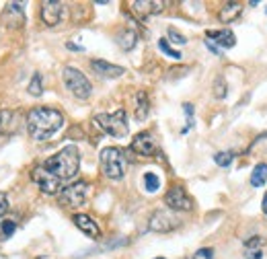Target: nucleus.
<instances>
[{"label":"nucleus","mask_w":267,"mask_h":259,"mask_svg":"<svg viewBox=\"0 0 267 259\" xmlns=\"http://www.w3.org/2000/svg\"><path fill=\"white\" fill-rule=\"evenodd\" d=\"M80 167V154L76 146H64L54 157L46 159L44 162L31 171V179L39 185V189L47 195H56L62 192V183L70 181Z\"/></svg>","instance_id":"1"},{"label":"nucleus","mask_w":267,"mask_h":259,"mask_svg":"<svg viewBox=\"0 0 267 259\" xmlns=\"http://www.w3.org/2000/svg\"><path fill=\"white\" fill-rule=\"evenodd\" d=\"M64 126V115L54 107H35L27 113V132L33 140L44 142L56 136Z\"/></svg>","instance_id":"2"},{"label":"nucleus","mask_w":267,"mask_h":259,"mask_svg":"<svg viewBox=\"0 0 267 259\" xmlns=\"http://www.w3.org/2000/svg\"><path fill=\"white\" fill-rule=\"evenodd\" d=\"M99 162H101V173L111 181H119L126 175V154L122 148L115 146H107L103 148L99 154Z\"/></svg>","instance_id":"3"},{"label":"nucleus","mask_w":267,"mask_h":259,"mask_svg":"<svg viewBox=\"0 0 267 259\" xmlns=\"http://www.w3.org/2000/svg\"><path fill=\"white\" fill-rule=\"evenodd\" d=\"M93 122L97 124L101 132H105L113 138H126L130 132L127 126V117H126V109H117L113 113H97L93 117Z\"/></svg>","instance_id":"4"},{"label":"nucleus","mask_w":267,"mask_h":259,"mask_svg":"<svg viewBox=\"0 0 267 259\" xmlns=\"http://www.w3.org/2000/svg\"><path fill=\"white\" fill-rule=\"evenodd\" d=\"M62 79H64V84H66V89L70 91L76 99H80V101H87L91 97V93H93V84L91 81L84 76L79 68H72V66H66L64 70H62Z\"/></svg>","instance_id":"5"},{"label":"nucleus","mask_w":267,"mask_h":259,"mask_svg":"<svg viewBox=\"0 0 267 259\" xmlns=\"http://www.w3.org/2000/svg\"><path fill=\"white\" fill-rule=\"evenodd\" d=\"M89 194H91V185L87 181H76L72 185L62 187V192L58 194V202L64 208H79V206H82L89 200Z\"/></svg>","instance_id":"6"},{"label":"nucleus","mask_w":267,"mask_h":259,"mask_svg":"<svg viewBox=\"0 0 267 259\" xmlns=\"http://www.w3.org/2000/svg\"><path fill=\"white\" fill-rule=\"evenodd\" d=\"M165 204L169 206V210L173 212H191L193 210V200L187 195V192L183 187H171L165 194Z\"/></svg>","instance_id":"7"},{"label":"nucleus","mask_w":267,"mask_h":259,"mask_svg":"<svg viewBox=\"0 0 267 259\" xmlns=\"http://www.w3.org/2000/svg\"><path fill=\"white\" fill-rule=\"evenodd\" d=\"M41 21H44L47 27H56L60 25L64 16V4L62 2H56V0H44L41 2Z\"/></svg>","instance_id":"8"},{"label":"nucleus","mask_w":267,"mask_h":259,"mask_svg":"<svg viewBox=\"0 0 267 259\" xmlns=\"http://www.w3.org/2000/svg\"><path fill=\"white\" fill-rule=\"evenodd\" d=\"M148 227H150L152 232H171V230H175L179 227V220L173 218L167 210H157L150 216Z\"/></svg>","instance_id":"9"},{"label":"nucleus","mask_w":267,"mask_h":259,"mask_svg":"<svg viewBox=\"0 0 267 259\" xmlns=\"http://www.w3.org/2000/svg\"><path fill=\"white\" fill-rule=\"evenodd\" d=\"M130 8L138 19H148V16L162 13L165 2L162 0H134V2H130Z\"/></svg>","instance_id":"10"},{"label":"nucleus","mask_w":267,"mask_h":259,"mask_svg":"<svg viewBox=\"0 0 267 259\" xmlns=\"http://www.w3.org/2000/svg\"><path fill=\"white\" fill-rule=\"evenodd\" d=\"M130 148L136 154H142V157H152V154H157V140L150 132H140L134 136Z\"/></svg>","instance_id":"11"},{"label":"nucleus","mask_w":267,"mask_h":259,"mask_svg":"<svg viewBox=\"0 0 267 259\" xmlns=\"http://www.w3.org/2000/svg\"><path fill=\"white\" fill-rule=\"evenodd\" d=\"M91 68L99 76H103V79H119V76L126 74L124 66L111 64V62H107V60H91Z\"/></svg>","instance_id":"12"},{"label":"nucleus","mask_w":267,"mask_h":259,"mask_svg":"<svg viewBox=\"0 0 267 259\" xmlns=\"http://www.w3.org/2000/svg\"><path fill=\"white\" fill-rule=\"evenodd\" d=\"M72 222L76 224V228L82 230L87 237H91V239H99V237H101L99 224L94 222L91 216H87V214H74V216H72Z\"/></svg>","instance_id":"13"},{"label":"nucleus","mask_w":267,"mask_h":259,"mask_svg":"<svg viewBox=\"0 0 267 259\" xmlns=\"http://www.w3.org/2000/svg\"><path fill=\"white\" fill-rule=\"evenodd\" d=\"M205 37H208L210 43H218L220 48H235V43H236V37H235V33H232L230 29H220V31H205Z\"/></svg>","instance_id":"14"},{"label":"nucleus","mask_w":267,"mask_h":259,"mask_svg":"<svg viewBox=\"0 0 267 259\" xmlns=\"http://www.w3.org/2000/svg\"><path fill=\"white\" fill-rule=\"evenodd\" d=\"M4 21L11 23V27H21L25 23V13L19 2H8L4 11Z\"/></svg>","instance_id":"15"},{"label":"nucleus","mask_w":267,"mask_h":259,"mask_svg":"<svg viewBox=\"0 0 267 259\" xmlns=\"http://www.w3.org/2000/svg\"><path fill=\"white\" fill-rule=\"evenodd\" d=\"M240 15H243V4H240V2H228V4H224V6L220 8L218 19H220V23L228 25V23H232V21H236Z\"/></svg>","instance_id":"16"},{"label":"nucleus","mask_w":267,"mask_h":259,"mask_svg":"<svg viewBox=\"0 0 267 259\" xmlns=\"http://www.w3.org/2000/svg\"><path fill=\"white\" fill-rule=\"evenodd\" d=\"M150 113V101H148V95L144 91H138L136 93V119L138 122H144Z\"/></svg>","instance_id":"17"},{"label":"nucleus","mask_w":267,"mask_h":259,"mask_svg":"<svg viewBox=\"0 0 267 259\" xmlns=\"http://www.w3.org/2000/svg\"><path fill=\"white\" fill-rule=\"evenodd\" d=\"M117 43H119V48H122L124 51L134 49V48H136V43H138L136 31H134V29H124V31L117 35Z\"/></svg>","instance_id":"18"},{"label":"nucleus","mask_w":267,"mask_h":259,"mask_svg":"<svg viewBox=\"0 0 267 259\" xmlns=\"http://www.w3.org/2000/svg\"><path fill=\"white\" fill-rule=\"evenodd\" d=\"M265 183H267V162H259L251 173V185L253 187H263Z\"/></svg>","instance_id":"19"},{"label":"nucleus","mask_w":267,"mask_h":259,"mask_svg":"<svg viewBox=\"0 0 267 259\" xmlns=\"http://www.w3.org/2000/svg\"><path fill=\"white\" fill-rule=\"evenodd\" d=\"M27 93L33 95V97H41L44 95V76H41L39 72H35L31 76V82L27 86Z\"/></svg>","instance_id":"20"},{"label":"nucleus","mask_w":267,"mask_h":259,"mask_svg":"<svg viewBox=\"0 0 267 259\" xmlns=\"http://www.w3.org/2000/svg\"><path fill=\"white\" fill-rule=\"evenodd\" d=\"M212 93H214V97L216 99H226L228 84H226V81H224V76H216V81H214V84H212Z\"/></svg>","instance_id":"21"},{"label":"nucleus","mask_w":267,"mask_h":259,"mask_svg":"<svg viewBox=\"0 0 267 259\" xmlns=\"http://www.w3.org/2000/svg\"><path fill=\"white\" fill-rule=\"evenodd\" d=\"M144 187H146V192H148V194L157 192V189L160 187L158 175H154V173H146V175H144Z\"/></svg>","instance_id":"22"},{"label":"nucleus","mask_w":267,"mask_h":259,"mask_svg":"<svg viewBox=\"0 0 267 259\" xmlns=\"http://www.w3.org/2000/svg\"><path fill=\"white\" fill-rule=\"evenodd\" d=\"M232 159H235V152L232 150H226V152H218V154H214V162H216L218 167H228Z\"/></svg>","instance_id":"23"},{"label":"nucleus","mask_w":267,"mask_h":259,"mask_svg":"<svg viewBox=\"0 0 267 259\" xmlns=\"http://www.w3.org/2000/svg\"><path fill=\"white\" fill-rule=\"evenodd\" d=\"M158 49L162 51V54H167V56H171L173 60H181L183 56H181V51H177V49H173L169 46V41L167 39H158Z\"/></svg>","instance_id":"24"},{"label":"nucleus","mask_w":267,"mask_h":259,"mask_svg":"<svg viewBox=\"0 0 267 259\" xmlns=\"http://www.w3.org/2000/svg\"><path fill=\"white\" fill-rule=\"evenodd\" d=\"M167 35H169V39L173 41V43H177V46H185V43H187V37L181 35V33L177 29H173V27L167 29Z\"/></svg>","instance_id":"25"},{"label":"nucleus","mask_w":267,"mask_h":259,"mask_svg":"<svg viewBox=\"0 0 267 259\" xmlns=\"http://www.w3.org/2000/svg\"><path fill=\"white\" fill-rule=\"evenodd\" d=\"M0 224H2V227H0V230H2V237H4V239L11 237L13 232H15V228H16V224H15L13 220H2Z\"/></svg>","instance_id":"26"},{"label":"nucleus","mask_w":267,"mask_h":259,"mask_svg":"<svg viewBox=\"0 0 267 259\" xmlns=\"http://www.w3.org/2000/svg\"><path fill=\"white\" fill-rule=\"evenodd\" d=\"M261 245H263V239H261V237H251L249 241H245V249H247V251H253L255 247L259 249Z\"/></svg>","instance_id":"27"},{"label":"nucleus","mask_w":267,"mask_h":259,"mask_svg":"<svg viewBox=\"0 0 267 259\" xmlns=\"http://www.w3.org/2000/svg\"><path fill=\"white\" fill-rule=\"evenodd\" d=\"M6 210H8V197H6V194L0 192V218L6 214Z\"/></svg>","instance_id":"28"},{"label":"nucleus","mask_w":267,"mask_h":259,"mask_svg":"<svg viewBox=\"0 0 267 259\" xmlns=\"http://www.w3.org/2000/svg\"><path fill=\"white\" fill-rule=\"evenodd\" d=\"M212 255H214L212 249H200V251L195 253V257H205V259H212Z\"/></svg>","instance_id":"29"},{"label":"nucleus","mask_w":267,"mask_h":259,"mask_svg":"<svg viewBox=\"0 0 267 259\" xmlns=\"http://www.w3.org/2000/svg\"><path fill=\"white\" fill-rule=\"evenodd\" d=\"M247 259H263V253L257 249V251H247V255H245Z\"/></svg>","instance_id":"30"},{"label":"nucleus","mask_w":267,"mask_h":259,"mask_svg":"<svg viewBox=\"0 0 267 259\" xmlns=\"http://www.w3.org/2000/svg\"><path fill=\"white\" fill-rule=\"evenodd\" d=\"M183 109H185V115L189 117V122H191V117H193V105H191V103H185Z\"/></svg>","instance_id":"31"},{"label":"nucleus","mask_w":267,"mask_h":259,"mask_svg":"<svg viewBox=\"0 0 267 259\" xmlns=\"http://www.w3.org/2000/svg\"><path fill=\"white\" fill-rule=\"evenodd\" d=\"M66 48L70 49V51H84L82 46H76V43H72V41H68V43H66Z\"/></svg>","instance_id":"32"},{"label":"nucleus","mask_w":267,"mask_h":259,"mask_svg":"<svg viewBox=\"0 0 267 259\" xmlns=\"http://www.w3.org/2000/svg\"><path fill=\"white\" fill-rule=\"evenodd\" d=\"M6 117H8V113H4V111H2V113H0V134L4 132V119Z\"/></svg>","instance_id":"33"},{"label":"nucleus","mask_w":267,"mask_h":259,"mask_svg":"<svg viewBox=\"0 0 267 259\" xmlns=\"http://www.w3.org/2000/svg\"><path fill=\"white\" fill-rule=\"evenodd\" d=\"M205 46H208V49H210V51H214V54H220V49H218L216 46H214V43H210V41H208V43H205Z\"/></svg>","instance_id":"34"},{"label":"nucleus","mask_w":267,"mask_h":259,"mask_svg":"<svg viewBox=\"0 0 267 259\" xmlns=\"http://www.w3.org/2000/svg\"><path fill=\"white\" fill-rule=\"evenodd\" d=\"M261 208H263V214L267 216V192H265V195H263V204H261Z\"/></svg>","instance_id":"35"},{"label":"nucleus","mask_w":267,"mask_h":259,"mask_svg":"<svg viewBox=\"0 0 267 259\" xmlns=\"http://www.w3.org/2000/svg\"><path fill=\"white\" fill-rule=\"evenodd\" d=\"M185 259H200V257H195V255H193V257H185Z\"/></svg>","instance_id":"36"},{"label":"nucleus","mask_w":267,"mask_h":259,"mask_svg":"<svg viewBox=\"0 0 267 259\" xmlns=\"http://www.w3.org/2000/svg\"><path fill=\"white\" fill-rule=\"evenodd\" d=\"M154 259H165V257H154Z\"/></svg>","instance_id":"37"},{"label":"nucleus","mask_w":267,"mask_h":259,"mask_svg":"<svg viewBox=\"0 0 267 259\" xmlns=\"http://www.w3.org/2000/svg\"><path fill=\"white\" fill-rule=\"evenodd\" d=\"M265 13H267V8H265Z\"/></svg>","instance_id":"38"}]
</instances>
